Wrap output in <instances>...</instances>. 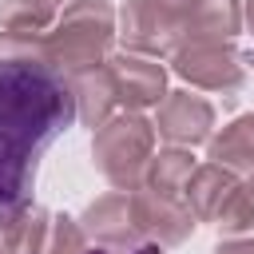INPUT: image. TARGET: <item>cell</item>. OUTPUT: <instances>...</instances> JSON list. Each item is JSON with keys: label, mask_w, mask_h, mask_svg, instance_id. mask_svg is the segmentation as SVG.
<instances>
[{"label": "cell", "mask_w": 254, "mask_h": 254, "mask_svg": "<svg viewBox=\"0 0 254 254\" xmlns=\"http://www.w3.org/2000/svg\"><path fill=\"white\" fill-rule=\"evenodd\" d=\"M75 87L48 64L0 60V226L16 222L36 194L44 155L75 127Z\"/></svg>", "instance_id": "cell-1"}]
</instances>
